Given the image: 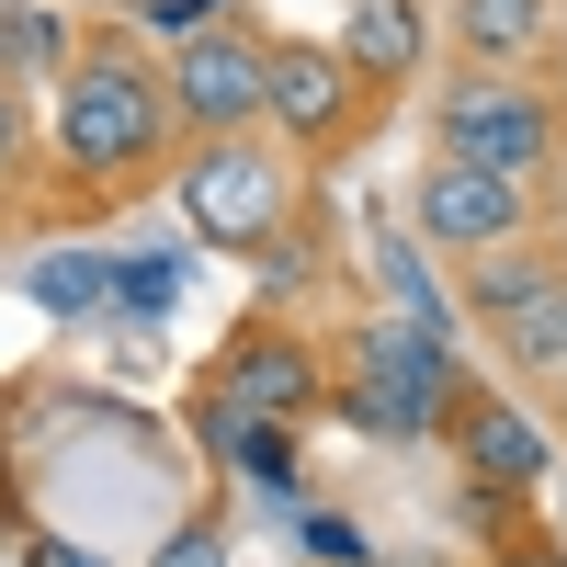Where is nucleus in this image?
<instances>
[{"mask_svg": "<svg viewBox=\"0 0 567 567\" xmlns=\"http://www.w3.org/2000/svg\"><path fill=\"white\" fill-rule=\"evenodd\" d=\"M182 148L194 136L171 103V45L114 0H80V45L45 91V239H91L159 205L182 182Z\"/></svg>", "mask_w": 567, "mask_h": 567, "instance_id": "f257e3e1", "label": "nucleus"}, {"mask_svg": "<svg viewBox=\"0 0 567 567\" xmlns=\"http://www.w3.org/2000/svg\"><path fill=\"white\" fill-rule=\"evenodd\" d=\"M534 227H567V171H488V159L420 148V171H409V239L432 261L534 239Z\"/></svg>", "mask_w": 567, "mask_h": 567, "instance_id": "0eeeda50", "label": "nucleus"}, {"mask_svg": "<svg viewBox=\"0 0 567 567\" xmlns=\"http://www.w3.org/2000/svg\"><path fill=\"white\" fill-rule=\"evenodd\" d=\"M420 148L488 171H567V69H465L443 58L420 91Z\"/></svg>", "mask_w": 567, "mask_h": 567, "instance_id": "7ed1b4c3", "label": "nucleus"}, {"mask_svg": "<svg viewBox=\"0 0 567 567\" xmlns=\"http://www.w3.org/2000/svg\"><path fill=\"white\" fill-rule=\"evenodd\" d=\"M148 567H239V511H227L216 488H205V499H182V523L148 545Z\"/></svg>", "mask_w": 567, "mask_h": 567, "instance_id": "dca6fc26", "label": "nucleus"}, {"mask_svg": "<svg viewBox=\"0 0 567 567\" xmlns=\"http://www.w3.org/2000/svg\"><path fill=\"white\" fill-rule=\"evenodd\" d=\"M194 386L272 420V432H307V420H329V318L284 307V296H250L216 329V352L194 363Z\"/></svg>", "mask_w": 567, "mask_h": 567, "instance_id": "39448f33", "label": "nucleus"}, {"mask_svg": "<svg viewBox=\"0 0 567 567\" xmlns=\"http://www.w3.org/2000/svg\"><path fill=\"white\" fill-rule=\"evenodd\" d=\"M114 12H148V0H114Z\"/></svg>", "mask_w": 567, "mask_h": 567, "instance_id": "a211bd4d", "label": "nucleus"}, {"mask_svg": "<svg viewBox=\"0 0 567 567\" xmlns=\"http://www.w3.org/2000/svg\"><path fill=\"white\" fill-rule=\"evenodd\" d=\"M329 45H341V58L409 114L420 91H432V69H443V0H341Z\"/></svg>", "mask_w": 567, "mask_h": 567, "instance_id": "9d476101", "label": "nucleus"}, {"mask_svg": "<svg viewBox=\"0 0 567 567\" xmlns=\"http://www.w3.org/2000/svg\"><path fill=\"white\" fill-rule=\"evenodd\" d=\"M465 352H443V329H420L398 307H352L329 318V420L352 432H386V443H443V409L465 386Z\"/></svg>", "mask_w": 567, "mask_h": 567, "instance_id": "f03ea898", "label": "nucleus"}, {"mask_svg": "<svg viewBox=\"0 0 567 567\" xmlns=\"http://www.w3.org/2000/svg\"><path fill=\"white\" fill-rule=\"evenodd\" d=\"M443 443L465 465V488H511V499H534L556 477V432L523 409V386H499V374H465L454 409H443Z\"/></svg>", "mask_w": 567, "mask_h": 567, "instance_id": "1a4fd4ad", "label": "nucleus"}, {"mask_svg": "<svg viewBox=\"0 0 567 567\" xmlns=\"http://www.w3.org/2000/svg\"><path fill=\"white\" fill-rule=\"evenodd\" d=\"M171 194H182V216H194V239L216 261H261L284 227H296V205L318 194V171L284 148L272 125H239V136H194Z\"/></svg>", "mask_w": 567, "mask_h": 567, "instance_id": "20e7f679", "label": "nucleus"}, {"mask_svg": "<svg viewBox=\"0 0 567 567\" xmlns=\"http://www.w3.org/2000/svg\"><path fill=\"white\" fill-rule=\"evenodd\" d=\"M567 272V227H534V239H499V250H465V261H443V284H454V307L465 318H511L523 296H545V284Z\"/></svg>", "mask_w": 567, "mask_h": 567, "instance_id": "f8f14e48", "label": "nucleus"}, {"mask_svg": "<svg viewBox=\"0 0 567 567\" xmlns=\"http://www.w3.org/2000/svg\"><path fill=\"white\" fill-rule=\"evenodd\" d=\"M443 58H465V69H567V0H443Z\"/></svg>", "mask_w": 567, "mask_h": 567, "instance_id": "9b49d317", "label": "nucleus"}, {"mask_svg": "<svg viewBox=\"0 0 567 567\" xmlns=\"http://www.w3.org/2000/svg\"><path fill=\"white\" fill-rule=\"evenodd\" d=\"M261 125L284 136V148H296L318 182L329 171H352L363 148H374V136H386L398 125V103H386V91H374L352 58H341V45H329V34H296V23H272V80H261Z\"/></svg>", "mask_w": 567, "mask_h": 567, "instance_id": "423d86ee", "label": "nucleus"}, {"mask_svg": "<svg viewBox=\"0 0 567 567\" xmlns=\"http://www.w3.org/2000/svg\"><path fill=\"white\" fill-rule=\"evenodd\" d=\"M545 432H556V454H567V374L545 386Z\"/></svg>", "mask_w": 567, "mask_h": 567, "instance_id": "f3484780", "label": "nucleus"}, {"mask_svg": "<svg viewBox=\"0 0 567 567\" xmlns=\"http://www.w3.org/2000/svg\"><path fill=\"white\" fill-rule=\"evenodd\" d=\"M69 45H80V0H0V80L12 91H58L69 69Z\"/></svg>", "mask_w": 567, "mask_h": 567, "instance_id": "2eb2a0df", "label": "nucleus"}, {"mask_svg": "<svg viewBox=\"0 0 567 567\" xmlns=\"http://www.w3.org/2000/svg\"><path fill=\"white\" fill-rule=\"evenodd\" d=\"M261 80H272V23L250 0L205 12L194 34H171V103H182V136H239L261 125Z\"/></svg>", "mask_w": 567, "mask_h": 567, "instance_id": "6e6552de", "label": "nucleus"}, {"mask_svg": "<svg viewBox=\"0 0 567 567\" xmlns=\"http://www.w3.org/2000/svg\"><path fill=\"white\" fill-rule=\"evenodd\" d=\"M0 239H45V114L0 80Z\"/></svg>", "mask_w": 567, "mask_h": 567, "instance_id": "4468645a", "label": "nucleus"}, {"mask_svg": "<svg viewBox=\"0 0 567 567\" xmlns=\"http://www.w3.org/2000/svg\"><path fill=\"white\" fill-rule=\"evenodd\" d=\"M488 374L523 386V398H545L556 374H567V272L545 284V296H523L511 318H488Z\"/></svg>", "mask_w": 567, "mask_h": 567, "instance_id": "ddd939ff", "label": "nucleus"}]
</instances>
